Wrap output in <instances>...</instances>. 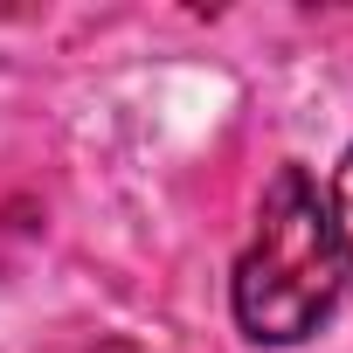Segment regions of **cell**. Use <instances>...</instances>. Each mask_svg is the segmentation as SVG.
Listing matches in <instances>:
<instances>
[{"instance_id":"6da1fadb","label":"cell","mask_w":353,"mask_h":353,"mask_svg":"<svg viewBox=\"0 0 353 353\" xmlns=\"http://www.w3.org/2000/svg\"><path fill=\"white\" fill-rule=\"evenodd\" d=\"M346 284H353L346 250L332 236L319 181L305 166H277L270 188L256 194V229H250L236 277H229V305H236L243 339H256V346L312 339L339 312Z\"/></svg>"},{"instance_id":"7a4b0ae2","label":"cell","mask_w":353,"mask_h":353,"mask_svg":"<svg viewBox=\"0 0 353 353\" xmlns=\"http://www.w3.org/2000/svg\"><path fill=\"white\" fill-rule=\"evenodd\" d=\"M325 215H332V236H339V250H346V277H353V145H346V159L332 166Z\"/></svg>"},{"instance_id":"3957f363","label":"cell","mask_w":353,"mask_h":353,"mask_svg":"<svg viewBox=\"0 0 353 353\" xmlns=\"http://www.w3.org/2000/svg\"><path fill=\"white\" fill-rule=\"evenodd\" d=\"M97 353H139V346H125V339H111V346H97Z\"/></svg>"}]
</instances>
